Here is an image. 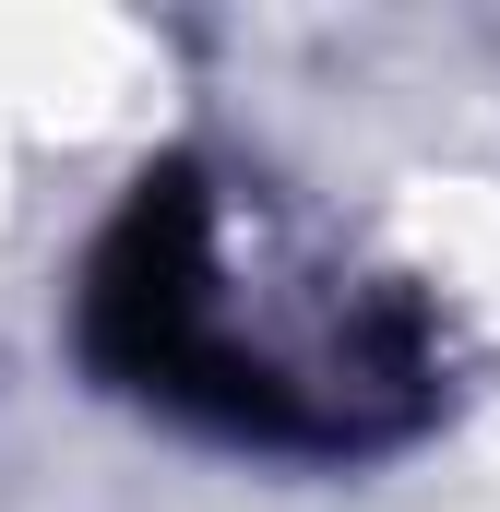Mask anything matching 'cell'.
<instances>
[{
  "label": "cell",
  "mask_w": 500,
  "mask_h": 512,
  "mask_svg": "<svg viewBox=\"0 0 500 512\" xmlns=\"http://www.w3.org/2000/svg\"><path fill=\"white\" fill-rule=\"evenodd\" d=\"M72 358L143 417L262 465H381L441 429V310L239 203L215 155H155L72 274Z\"/></svg>",
  "instance_id": "1"
}]
</instances>
